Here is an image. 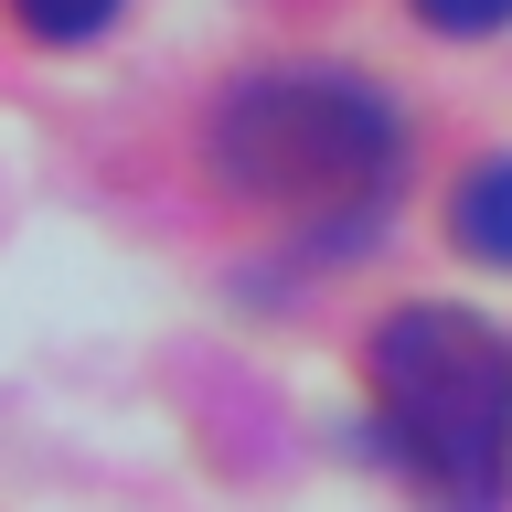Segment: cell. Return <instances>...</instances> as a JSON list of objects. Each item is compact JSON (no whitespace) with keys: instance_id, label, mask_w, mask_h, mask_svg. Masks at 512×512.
<instances>
[{"instance_id":"obj_1","label":"cell","mask_w":512,"mask_h":512,"mask_svg":"<svg viewBox=\"0 0 512 512\" xmlns=\"http://www.w3.org/2000/svg\"><path fill=\"white\" fill-rule=\"evenodd\" d=\"M374 427L438 512L512 502V342L459 299H406L363 342Z\"/></svg>"},{"instance_id":"obj_3","label":"cell","mask_w":512,"mask_h":512,"mask_svg":"<svg viewBox=\"0 0 512 512\" xmlns=\"http://www.w3.org/2000/svg\"><path fill=\"white\" fill-rule=\"evenodd\" d=\"M448 235H459V256H480V267H512V150L470 160V182L448 203Z\"/></svg>"},{"instance_id":"obj_4","label":"cell","mask_w":512,"mask_h":512,"mask_svg":"<svg viewBox=\"0 0 512 512\" xmlns=\"http://www.w3.org/2000/svg\"><path fill=\"white\" fill-rule=\"evenodd\" d=\"M11 22L32 43H96V32L118 22V0H11Z\"/></svg>"},{"instance_id":"obj_5","label":"cell","mask_w":512,"mask_h":512,"mask_svg":"<svg viewBox=\"0 0 512 512\" xmlns=\"http://www.w3.org/2000/svg\"><path fill=\"white\" fill-rule=\"evenodd\" d=\"M416 22L448 43H480V32H512V0H416Z\"/></svg>"},{"instance_id":"obj_2","label":"cell","mask_w":512,"mask_h":512,"mask_svg":"<svg viewBox=\"0 0 512 512\" xmlns=\"http://www.w3.org/2000/svg\"><path fill=\"white\" fill-rule=\"evenodd\" d=\"M214 171L246 203L310 224H363L384 203V182L406 171V118L384 107V86L342 75V64H278L214 96Z\"/></svg>"}]
</instances>
